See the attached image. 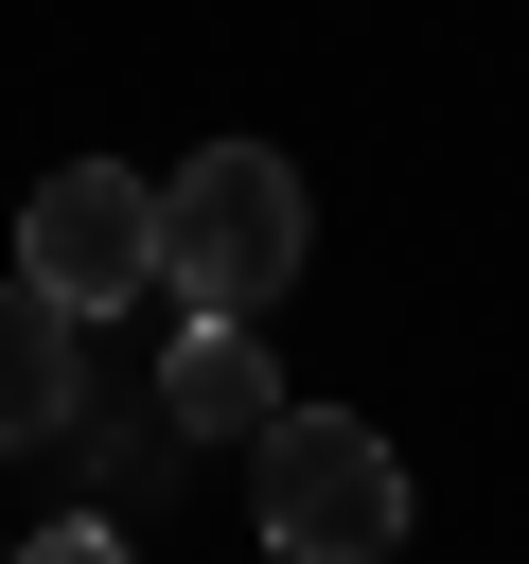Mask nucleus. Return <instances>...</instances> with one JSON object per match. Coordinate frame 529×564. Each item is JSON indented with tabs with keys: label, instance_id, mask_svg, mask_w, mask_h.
Here are the masks:
<instances>
[{
	"label": "nucleus",
	"instance_id": "7ed1b4c3",
	"mask_svg": "<svg viewBox=\"0 0 529 564\" xmlns=\"http://www.w3.org/2000/svg\"><path fill=\"white\" fill-rule=\"evenodd\" d=\"M18 282H53L71 317H88V300H141V282H159V194L106 176V159L35 176V212H18Z\"/></svg>",
	"mask_w": 529,
	"mask_h": 564
},
{
	"label": "nucleus",
	"instance_id": "f257e3e1",
	"mask_svg": "<svg viewBox=\"0 0 529 564\" xmlns=\"http://www.w3.org/2000/svg\"><path fill=\"white\" fill-rule=\"evenodd\" d=\"M300 247H317V212H300V159H264V141H212V159H176V176H159V282H176L194 317H264V300L300 282Z\"/></svg>",
	"mask_w": 529,
	"mask_h": 564
},
{
	"label": "nucleus",
	"instance_id": "0eeeda50",
	"mask_svg": "<svg viewBox=\"0 0 529 564\" xmlns=\"http://www.w3.org/2000/svg\"><path fill=\"white\" fill-rule=\"evenodd\" d=\"M0 564H18V546H0Z\"/></svg>",
	"mask_w": 529,
	"mask_h": 564
},
{
	"label": "nucleus",
	"instance_id": "423d86ee",
	"mask_svg": "<svg viewBox=\"0 0 529 564\" xmlns=\"http://www.w3.org/2000/svg\"><path fill=\"white\" fill-rule=\"evenodd\" d=\"M18 564H123V529H35Z\"/></svg>",
	"mask_w": 529,
	"mask_h": 564
},
{
	"label": "nucleus",
	"instance_id": "20e7f679",
	"mask_svg": "<svg viewBox=\"0 0 529 564\" xmlns=\"http://www.w3.org/2000/svg\"><path fill=\"white\" fill-rule=\"evenodd\" d=\"M71 405H88V317L53 282H0V458L71 441Z\"/></svg>",
	"mask_w": 529,
	"mask_h": 564
},
{
	"label": "nucleus",
	"instance_id": "f03ea898",
	"mask_svg": "<svg viewBox=\"0 0 529 564\" xmlns=\"http://www.w3.org/2000/svg\"><path fill=\"white\" fill-rule=\"evenodd\" d=\"M247 494H264V546L282 564H388L406 546V458L353 405H282L264 458H247Z\"/></svg>",
	"mask_w": 529,
	"mask_h": 564
},
{
	"label": "nucleus",
	"instance_id": "39448f33",
	"mask_svg": "<svg viewBox=\"0 0 529 564\" xmlns=\"http://www.w3.org/2000/svg\"><path fill=\"white\" fill-rule=\"evenodd\" d=\"M159 405H176V441H264V423H282L264 317H194V335H176V370H159Z\"/></svg>",
	"mask_w": 529,
	"mask_h": 564
}]
</instances>
